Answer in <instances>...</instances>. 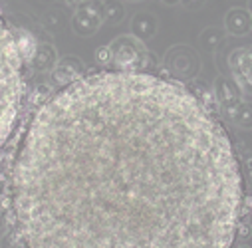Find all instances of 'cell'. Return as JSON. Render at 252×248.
I'll list each match as a JSON object with an SVG mask.
<instances>
[{
    "instance_id": "6da1fadb",
    "label": "cell",
    "mask_w": 252,
    "mask_h": 248,
    "mask_svg": "<svg viewBox=\"0 0 252 248\" xmlns=\"http://www.w3.org/2000/svg\"><path fill=\"white\" fill-rule=\"evenodd\" d=\"M10 193L22 248H230L244 181L191 88L105 70L36 109Z\"/></svg>"
},
{
    "instance_id": "7a4b0ae2",
    "label": "cell",
    "mask_w": 252,
    "mask_h": 248,
    "mask_svg": "<svg viewBox=\"0 0 252 248\" xmlns=\"http://www.w3.org/2000/svg\"><path fill=\"white\" fill-rule=\"evenodd\" d=\"M24 62L14 32L0 12V149L14 131L24 95Z\"/></svg>"
},
{
    "instance_id": "3957f363",
    "label": "cell",
    "mask_w": 252,
    "mask_h": 248,
    "mask_svg": "<svg viewBox=\"0 0 252 248\" xmlns=\"http://www.w3.org/2000/svg\"><path fill=\"white\" fill-rule=\"evenodd\" d=\"M107 46L111 50V66L119 72H149L155 68V60L149 54L145 42L133 34L117 36Z\"/></svg>"
},
{
    "instance_id": "277c9868",
    "label": "cell",
    "mask_w": 252,
    "mask_h": 248,
    "mask_svg": "<svg viewBox=\"0 0 252 248\" xmlns=\"http://www.w3.org/2000/svg\"><path fill=\"white\" fill-rule=\"evenodd\" d=\"M163 74L165 78H173V80H195L201 72V58L197 54V50H193L187 44H179L167 50L165 58H163Z\"/></svg>"
},
{
    "instance_id": "5b68a950",
    "label": "cell",
    "mask_w": 252,
    "mask_h": 248,
    "mask_svg": "<svg viewBox=\"0 0 252 248\" xmlns=\"http://www.w3.org/2000/svg\"><path fill=\"white\" fill-rule=\"evenodd\" d=\"M101 8H103V0H88V2L78 4L72 16V30L82 38L94 36L103 24Z\"/></svg>"
},
{
    "instance_id": "8992f818",
    "label": "cell",
    "mask_w": 252,
    "mask_h": 248,
    "mask_svg": "<svg viewBox=\"0 0 252 248\" xmlns=\"http://www.w3.org/2000/svg\"><path fill=\"white\" fill-rule=\"evenodd\" d=\"M228 68L242 93H252V46L232 50L228 56Z\"/></svg>"
},
{
    "instance_id": "52a82bcc",
    "label": "cell",
    "mask_w": 252,
    "mask_h": 248,
    "mask_svg": "<svg viewBox=\"0 0 252 248\" xmlns=\"http://www.w3.org/2000/svg\"><path fill=\"white\" fill-rule=\"evenodd\" d=\"M213 93L217 97V103L220 107V111H230L234 109L240 101H242V90L238 88V84L232 80V78H226V76H217V80L213 82Z\"/></svg>"
},
{
    "instance_id": "ba28073f",
    "label": "cell",
    "mask_w": 252,
    "mask_h": 248,
    "mask_svg": "<svg viewBox=\"0 0 252 248\" xmlns=\"http://www.w3.org/2000/svg\"><path fill=\"white\" fill-rule=\"evenodd\" d=\"M50 74H52V80H54L56 86L64 88V86H68V84H72V82L84 78V76L88 74V70H86V66L82 64V60H78V58H74V56H66V58H60V60H58L56 68H54Z\"/></svg>"
},
{
    "instance_id": "9c48e42d",
    "label": "cell",
    "mask_w": 252,
    "mask_h": 248,
    "mask_svg": "<svg viewBox=\"0 0 252 248\" xmlns=\"http://www.w3.org/2000/svg\"><path fill=\"white\" fill-rule=\"evenodd\" d=\"M224 30L232 36H246L252 32V16L246 8H230L224 16Z\"/></svg>"
},
{
    "instance_id": "30bf717a",
    "label": "cell",
    "mask_w": 252,
    "mask_h": 248,
    "mask_svg": "<svg viewBox=\"0 0 252 248\" xmlns=\"http://www.w3.org/2000/svg\"><path fill=\"white\" fill-rule=\"evenodd\" d=\"M58 52L56 48L50 44V42H40L38 44V50L30 62V68L34 72H40V74H46V72H52L58 64Z\"/></svg>"
},
{
    "instance_id": "8fae6325",
    "label": "cell",
    "mask_w": 252,
    "mask_h": 248,
    "mask_svg": "<svg viewBox=\"0 0 252 248\" xmlns=\"http://www.w3.org/2000/svg\"><path fill=\"white\" fill-rule=\"evenodd\" d=\"M157 28H159V20L151 12H137L131 18V34L141 42L151 40L157 34Z\"/></svg>"
},
{
    "instance_id": "7c38bea8",
    "label": "cell",
    "mask_w": 252,
    "mask_h": 248,
    "mask_svg": "<svg viewBox=\"0 0 252 248\" xmlns=\"http://www.w3.org/2000/svg\"><path fill=\"white\" fill-rule=\"evenodd\" d=\"M14 32V40H16V48H18V52H20V58H22V62L24 64H30L32 62V58H34V54H36V50H38V40H36V36L30 32V30H26V28H16V30H12Z\"/></svg>"
},
{
    "instance_id": "4fadbf2b",
    "label": "cell",
    "mask_w": 252,
    "mask_h": 248,
    "mask_svg": "<svg viewBox=\"0 0 252 248\" xmlns=\"http://www.w3.org/2000/svg\"><path fill=\"white\" fill-rule=\"evenodd\" d=\"M224 117L240 129H252V103L240 101L234 109L224 111Z\"/></svg>"
},
{
    "instance_id": "5bb4252c",
    "label": "cell",
    "mask_w": 252,
    "mask_h": 248,
    "mask_svg": "<svg viewBox=\"0 0 252 248\" xmlns=\"http://www.w3.org/2000/svg\"><path fill=\"white\" fill-rule=\"evenodd\" d=\"M125 18V6L121 0H103L101 20L105 24H119Z\"/></svg>"
},
{
    "instance_id": "9a60e30c",
    "label": "cell",
    "mask_w": 252,
    "mask_h": 248,
    "mask_svg": "<svg viewBox=\"0 0 252 248\" xmlns=\"http://www.w3.org/2000/svg\"><path fill=\"white\" fill-rule=\"evenodd\" d=\"M199 42L203 48H207L209 52H215L219 46L224 44V30L222 28H217V26H207L201 36H199Z\"/></svg>"
},
{
    "instance_id": "2e32d148",
    "label": "cell",
    "mask_w": 252,
    "mask_h": 248,
    "mask_svg": "<svg viewBox=\"0 0 252 248\" xmlns=\"http://www.w3.org/2000/svg\"><path fill=\"white\" fill-rule=\"evenodd\" d=\"M199 99H201V103L211 111V113H217V111H220V107H219V103H217V97H215V93H213V90H209V88H205V86H199L195 92H193Z\"/></svg>"
},
{
    "instance_id": "e0dca14e",
    "label": "cell",
    "mask_w": 252,
    "mask_h": 248,
    "mask_svg": "<svg viewBox=\"0 0 252 248\" xmlns=\"http://www.w3.org/2000/svg\"><path fill=\"white\" fill-rule=\"evenodd\" d=\"M236 238L238 242H248L252 238V222L250 220H240L236 226Z\"/></svg>"
},
{
    "instance_id": "ac0fdd59",
    "label": "cell",
    "mask_w": 252,
    "mask_h": 248,
    "mask_svg": "<svg viewBox=\"0 0 252 248\" xmlns=\"http://www.w3.org/2000/svg\"><path fill=\"white\" fill-rule=\"evenodd\" d=\"M94 58H95V62L99 66H111V50H109V46H99L95 50Z\"/></svg>"
},
{
    "instance_id": "d6986e66",
    "label": "cell",
    "mask_w": 252,
    "mask_h": 248,
    "mask_svg": "<svg viewBox=\"0 0 252 248\" xmlns=\"http://www.w3.org/2000/svg\"><path fill=\"white\" fill-rule=\"evenodd\" d=\"M250 213H252V195H244L240 205V220H248Z\"/></svg>"
},
{
    "instance_id": "ffe728a7",
    "label": "cell",
    "mask_w": 252,
    "mask_h": 248,
    "mask_svg": "<svg viewBox=\"0 0 252 248\" xmlns=\"http://www.w3.org/2000/svg\"><path fill=\"white\" fill-rule=\"evenodd\" d=\"M205 2L207 0H181V6L185 8V10H199V8H203L205 6Z\"/></svg>"
},
{
    "instance_id": "44dd1931",
    "label": "cell",
    "mask_w": 252,
    "mask_h": 248,
    "mask_svg": "<svg viewBox=\"0 0 252 248\" xmlns=\"http://www.w3.org/2000/svg\"><path fill=\"white\" fill-rule=\"evenodd\" d=\"M244 175H246L248 185L252 187V157H248V159L244 161Z\"/></svg>"
},
{
    "instance_id": "7402d4cb",
    "label": "cell",
    "mask_w": 252,
    "mask_h": 248,
    "mask_svg": "<svg viewBox=\"0 0 252 248\" xmlns=\"http://www.w3.org/2000/svg\"><path fill=\"white\" fill-rule=\"evenodd\" d=\"M161 2L165 6H177V4H181V0H161Z\"/></svg>"
},
{
    "instance_id": "603a6c76",
    "label": "cell",
    "mask_w": 252,
    "mask_h": 248,
    "mask_svg": "<svg viewBox=\"0 0 252 248\" xmlns=\"http://www.w3.org/2000/svg\"><path fill=\"white\" fill-rule=\"evenodd\" d=\"M82 2H88V0H66V4H70V6H78V4H82Z\"/></svg>"
},
{
    "instance_id": "cb8c5ba5",
    "label": "cell",
    "mask_w": 252,
    "mask_h": 248,
    "mask_svg": "<svg viewBox=\"0 0 252 248\" xmlns=\"http://www.w3.org/2000/svg\"><path fill=\"white\" fill-rule=\"evenodd\" d=\"M4 187H6V183H4V177H2V175H0V195H2Z\"/></svg>"
},
{
    "instance_id": "d4e9b609",
    "label": "cell",
    "mask_w": 252,
    "mask_h": 248,
    "mask_svg": "<svg viewBox=\"0 0 252 248\" xmlns=\"http://www.w3.org/2000/svg\"><path fill=\"white\" fill-rule=\"evenodd\" d=\"M248 12H250V16H252V0H248V8H246Z\"/></svg>"
},
{
    "instance_id": "484cf974",
    "label": "cell",
    "mask_w": 252,
    "mask_h": 248,
    "mask_svg": "<svg viewBox=\"0 0 252 248\" xmlns=\"http://www.w3.org/2000/svg\"><path fill=\"white\" fill-rule=\"evenodd\" d=\"M238 248H250V246H248L246 242H240V246H238Z\"/></svg>"
},
{
    "instance_id": "4316f807",
    "label": "cell",
    "mask_w": 252,
    "mask_h": 248,
    "mask_svg": "<svg viewBox=\"0 0 252 248\" xmlns=\"http://www.w3.org/2000/svg\"><path fill=\"white\" fill-rule=\"evenodd\" d=\"M125 2H141V0H125Z\"/></svg>"
}]
</instances>
